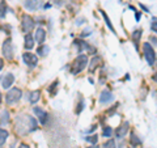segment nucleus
Listing matches in <instances>:
<instances>
[{"mask_svg":"<svg viewBox=\"0 0 157 148\" xmlns=\"http://www.w3.org/2000/svg\"><path fill=\"white\" fill-rule=\"evenodd\" d=\"M3 55L6 59H13V43L11 38H7L3 43Z\"/></svg>","mask_w":157,"mask_h":148,"instance_id":"4","label":"nucleus"},{"mask_svg":"<svg viewBox=\"0 0 157 148\" xmlns=\"http://www.w3.org/2000/svg\"><path fill=\"white\" fill-rule=\"evenodd\" d=\"M21 96H22V93L18 88H12L6 95V101L8 105H12V103H16L20 98H21Z\"/></svg>","mask_w":157,"mask_h":148,"instance_id":"3","label":"nucleus"},{"mask_svg":"<svg viewBox=\"0 0 157 148\" xmlns=\"http://www.w3.org/2000/svg\"><path fill=\"white\" fill-rule=\"evenodd\" d=\"M100 12H101V14H102V16H104V18H105V21H106V25H107V28H109V29H110V32L115 34L117 32H115V29H114V26H113V24H111V21H110V18H109V17H107V14H106V12H105V11H102V9H100Z\"/></svg>","mask_w":157,"mask_h":148,"instance_id":"17","label":"nucleus"},{"mask_svg":"<svg viewBox=\"0 0 157 148\" xmlns=\"http://www.w3.org/2000/svg\"><path fill=\"white\" fill-rule=\"evenodd\" d=\"M3 64H4V63H3L2 59H0V70H2V68H3Z\"/></svg>","mask_w":157,"mask_h":148,"instance_id":"33","label":"nucleus"},{"mask_svg":"<svg viewBox=\"0 0 157 148\" xmlns=\"http://www.w3.org/2000/svg\"><path fill=\"white\" fill-rule=\"evenodd\" d=\"M151 41H152V43H153V45H157V38H152V37H151Z\"/></svg>","mask_w":157,"mask_h":148,"instance_id":"30","label":"nucleus"},{"mask_svg":"<svg viewBox=\"0 0 157 148\" xmlns=\"http://www.w3.org/2000/svg\"><path fill=\"white\" fill-rule=\"evenodd\" d=\"M128 129H130V123L124 122L121 127H118V129H117V136L119 138V139H122V138H123L127 132H128Z\"/></svg>","mask_w":157,"mask_h":148,"instance_id":"13","label":"nucleus"},{"mask_svg":"<svg viewBox=\"0 0 157 148\" xmlns=\"http://www.w3.org/2000/svg\"><path fill=\"white\" fill-rule=\"evenodd\" d=\"M85 140L92 143V144H96V143L98 142V136L97 135H90V136H85Z\"/></svg>","mask_w":157,"mask_h":148,"instance_id":"25","label":"nucleus"},{"mask_svg":"<svg viewBox=\"0 0 157 148\" xmlns=\"http://www.w3.org/2000/svg\"><path fill=\"white\" fill-rule=\"evenodd\" d=\"M151 29L152 32H155L157 34V18H153V21L151 22Z\"/></svg>","mask_w":157,"mask_h":148,"instance_id":"28","label":"nucleus"},{"mask_svg":"<svg viewBox=\"0 0 157 148\" xmlns=\"http://www.w3.org/2000/svg\"><path fill=\"white\" fill-rule=\"evenodd\" d=\"M42 6V0H24V7L28 11H37Z\"/></svg>","mask_w":157,"mask_h":148,"instance_id":"8","label":"nucleus"},{"mask_svg":"<svg viewBox=\"0 0 157 148\" xmlns=\"http://www.w3.org/2000/svg\"><path fill=\"white\" fill-rule=\"evenodd\" d=\"M0 148H2V146H0Z\"/></svg>","mask_w":157,"mask_h":148,"instance_id":"36","label":"nucleus"},{"mask_svg":"<svg viewBox=\"0 0 157 148\" xmlns=\"http://www.w3.org/2000/svg\"><path fill=\"white\" fill-rule=\"evenodd\" d=\"M104 147H105V148H117L114 139H110V140H107V142L105 143V146H104Z\"/></svg>","mask_w":157,"mask_h":148,"instance_id":"27","label":"nucleus"},{"mask_svg":"<svg viewBox=\"0 0 157 148\" xmlns=\"http://www.w3.org/2000/svg\"><path fill=\"white\" fill-rule=\"evenodd\" d=\"M141 34H143V30H141V29H137V30H135L134 33L131 34V37H132V39H134V43H135V46H136V47H137V43L140 42Z\"/></svg>","mask_w":157,"mask_h":148,"instance_id":"16","label":"nucleus"},{"mask_svg":"<svg viewBox=\"0 0 157 148\" xmlns=\"http://www.w3.org/2000/svg\"><path fill=\"white\" fill-rule=\"evenodd\" d=\"M86 63H88L86 55H78V56L75 59V62L72 63L71 73H73V75H77L78 72H81V71L86 67Z\"/></svg>","mask_w":157,"mask_h":148,"instance_id":"1","label":"nucleus"},{"mask_svg":"<svg viewBox=\"0 0 157 148\" xmlns=\"http://www.w3.org/2000/svg\"><path fill=\"white\" fill-rule=\"evenodd\" d=\"M139 18H140V13H136V21H139Z\"/></svg>","mask_w":157,"mask_h":148,"instance_id":"32","label":"nucleus"},{"mask_svg":"<svg viewBox=\"0 0 157 148\" xmlns=\"http://www.w3.org/2000/svg\"><path fill=\"white\" fill-rule=\"evenodd\" d=\"M33 111H34V114L37 115V119L41 122L42 125H46L47 119H48V114H47V113L43 109H41V107H34Z\"/></svg>","mask_w":157,"mask_h":148,"instance_id":"7","label":"nucleus"},{"mask_svg":"<svg viewBox=\"0 0 157 148\" xmlns=\"http://www.w3.org/2000/svg\"><path fill=\"white\" fill-rule=\"evenodd\" d=\"M8 135H9L8 131L0 127V146H3L4 143H6V140L8 139Z\"/></svg>","mask_w":157,"mask_h":148,"instance_id":"20","label":"nucleus"},{"mask_svg":"<svg viewBox=\"0 0 157 148\" xmlns=\"http://www.w3.org/2000/svg\"><path fill=\"white\" fill-rule=\"evenodd\" d=\"M114 100V96H113V93L110 91H102L101 95H100V103H109Z\"/></svg>","mask_w":157,"mask_h":148,"instance_id":"11","label":"nucleus"},{"mask_svg":"<svg viewBox=\"0 0 157 148\" xmlns=\"http://www.w3.org/2000/svg\"><path fill=\"white\" fill-rule=\"evenodd\" d=\"M7 14V4H6V0H2L0 2V17L4 18Z\"/></svg>","mask_w":157,"mask_h":148,"instance_id":"21","label":"nucleus"},{"mask_svg":"<svg viewBox=\"0 0 157 148\" xmlns=\"http://www.w3.org/2000/svg\"><path fill=\"white\" fill-rule=\"evenodd\" d=\"M18 148H29V146H26V144H21Z\"/></svg>","mask_w":157,"mask_h":148,"instance_id":"31","label":"nucleus"},{"mask_svg":"<svg viewBox=\"0 0 157 148\" xmlns=\"http://www.w3.org/2000/svg\"><path fill=\"white\" fill-rule=\"evenodd\" d=\"M34 39H36V42L39 43V45H42L43 42H45L46 39V32L43 28H38L36 33H34Z\"/></svg>","mask_w":157,"mask_h":148,"instance_id":"10","label":"nucleus"},{"mask_svg":"<svg viewBox=\"0 0 157 148\" xmlns=\"http://www.w3.org/2000/svg\"><path fill=\"white\" fill-rule=\"evenodd\" d=\"M100 63H101V58L100 56H94L90 60V63H89V72L92 73V72H94L96 71V68L100 66Z\"/></svg>","mask_w":157,"mask_h":148,"instance_id":"14","label":"nucleus"},{"mask_svg":"<svg viewBox=\"0 0 157 148\" xmlns=\"http://www.w3.org/2000/svg\"><path fill=\"white\" fill-rule=\"evenodd\" d=\"M88 148H100V147H97V146H92V147H88Z\"/></svg>","mask_w":157,"mask_h":148,"instance_id":"34","label":"nucleus"},{"mask_svg":"<svg viewBox=\"0 0 157 148\" xmlns=\"http://www.w3.org/2000/svg\"><path fill=\"white\" fill-rule=\"evenodd\" d=\"M48 51H50V47H48V46H41L37 50L38 55H41V56H46L47 54H48Z\"/></svg>","mask_w":157,"mask_h":148,"instance_id":"22","label":"nucleus"},{"mask_svg":"<svg viewBox=\"0 0 157 148\" xmlns=\"http://www.w3.org/2000/svg\"><path fill=\"white\" fill-rule=\"evenodd\" d=\"M113 134V129L110 126H106L104 127V131H102V136H105V138H110Z\"/></svg>","mask_w":157,"mask_h":148,"instance_id":"24","label":"nucleus"},{"mask_svg":"<svg viewBox=\"0 0 157 148\" xmlns=\"http://www.w3.org/2000/svg\"><path fill=\"white\" fill-rule=\"evenodd\" d=\"M130 140H131V146L132 147H136V146H140L141 144V140L135 134H131V139Z\"/></svg>","mask_w":157,"mask_h":148,"instance_id":"23","label":"nucleus"},{"mask_svg":"<svg viewBox=\"0 0 157 148\" xmlns=\"http://www.w3.org/2000/svg\"><path fill=\"white\" fill-rule=\"evenodd\" d=\"M8 122H9V113L4 110L2 113V117H0V126H6Z\"/></svg>","mask_w":157,"mask_h":148,"instance_id":"19","label":"nucleus"},{"mask_svg":"<svg viewBox=\"0 0 157 148\" xmlns=\"http://www.w3.org/2000/svg\"><path fill=\"white\" fill-rule=\"evenodd\" d=\"M58 84H59V81H54V83H52V85L48 88V92H50V95H51V96H55V88L58 87Z\"/></svg>","mask_w":157,"mask_h":148,"instance_id":"26","label":"nucleus"},{"mask_svg":"<svg viewBox=\"0 0 157 148\" xmlns=\"http://www.w3.org/2000/svg\"><path fill=\"white\" fill-rule=\"evenodd\" d=\"M90 34H92V29L86 28V29H84V32L81 33V37H86V36H90Z\"/></svg>","mask_w":157,"mask_h":148,"instance_id":"29","label":"nucleus"},{"mask_svg":"<svg viewBox=\"0 0 157 148\" xmlns=\"http://www.w3.org/2000/svg\"><path fill=\"white\" fill-rule=\"evenodd\" d=\"M0 105H2V93H0Z\"/></svg>","mask_w":157,"mask_h":148,"instance_id":"35","label":"nucleus"},{"mask_svg":"<svg viewBox=\"0 0 157 148\" xmlns=\"http://www.w3.org/2000/svg\"><path fill=\"white\" fill-rule=\"evenodd\" d=\"M22 29H24V32H25L26 34L30 33L33 29H34V21H33V18L30 16H28V14H24V16H22Z\"/></svg>","mask_w":157,"mask_h":148,"instance_id":"6","label":"nucleus"},{"mask_svg":"<svg viewBox=\"0 0 157 148\" xmlns=\"http://www.w3.org/2000/svg\"><path fill=\"white\" fill-rule=\"evenodd\" d=\"M39 97H41L39 91H34V92H32L30 95H29V101H30L32 103H37L39 101Z\"/></svg>","mask_w":157,"mask_h":148,"instance_id":"18","label":"nucleus"},{"mask_svg":"<svg viewBox=\"0 0 157 148\" xmlns=\"http://www.w3.org/2000/svg\"><path fill=\"white\" fill-rule=\"evenodd\" d=\"M34 42H36L34 37H32L30 34L28 33L25 36V49H26V50H32V49L34 47Z\"/></svg>","mask_w":157,"mask_h":148,"instance_id":"15","label":"nucleus"},{"mask_svg":"<svg viewBox=\"0 0 157 148\" xmlns=\"http://www.w3.org/2000/svg\"><path fill=\"white\" fill-rule=\"evenodd\" d=\"M143 50H144V56L147 59V62H148L149 66H153L155 62H156V53L153 50V47H152L148 42L144 43L143 45Z\"/></svg>","mask_w":157,"mask_h":148,"instance_id":"2","label":"nucleus"},{"mask_svg":"<svg viewBox=\"0 0 157 148\" xmlns=\"http://www.w3.org/2000/svg\"><path fill=\"white\" fill-rule=\"evenodd\" d=\"M22 59H24V63L29 67H36L37 63H38V56L36 54H32V53H24Z\"/></svg>","mask_w":157,"mask_h":148,"instance_id":"5","label":"nucleus"},{"mask_svg":"<svg viewBox=\"0 0 157 148\" xmlns=\"http://www.w3.org/2000/svg\"><path fill=\"white\" fill-rule=\"evenodd\" d=\"M75 45L77 46L78 49V53H81L82 50H88V51H92V54H94L96 53V49L90 46V45H88L86 42L84 41H81V39H77V41H75Z\"/></svg>","mask_w":157,"mask_h":148,"instance_id":"9","label":"nucleus"},{"mask_svg":"<svg viewBox=\"0 0 157 148\" xmlns=\"http://www.w3.org/2000/svg\"><path fill=\"white\" fill-rule=\"evenodd\" d=\"M13 81H14L13 73H7V75L2 79V85H3L4 89H8V88H11V87H12Z\"/></svg>","mask_w":157,"mask_h":148,"instance_id":"12","label":"nucleus"}]
</instances>
